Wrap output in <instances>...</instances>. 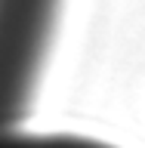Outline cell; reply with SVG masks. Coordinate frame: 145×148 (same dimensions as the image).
<instances>
[{"mask_svg":"<svg viewBox=\"0 0 145 148\" xmlns=\"http://www.w3.org/2000/svg\"><path fill=\"white\" fill-rule=\"evenodd\" d=\"M0 148H118L102 139L74 136V133H22L0 130Z\"/></svg>","mask_w":145,"mask_h":148,"instance_id":"1","label":"cell"}]
</instances>
